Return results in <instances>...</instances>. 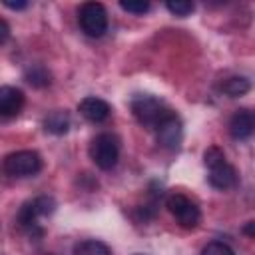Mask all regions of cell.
<instances>
[{"label": "cell", "mask_w": 255, "mask_h": 255, "mask_svg": "<svg viewBox=\"0 0 255 255\" xmlns=\"http://www.w3.org/2000/svg\"><path fill=\"white\" fill-rule=\"evenodd\" d=\"M90 157L104 171L116 167V163L120 159V141H118V137L114 133L96 135L90 143Z\"/></svg>", "instance_id": "cell-1"}, {"label": "cell", "mask_w": 255, "mask_h": 255, "mask_svg": "<svg viewBox=\"0 0 255 255\" xmlns=\"http://www.w3.org/2000/svg\"><path fill=\"white\" fill-rule=\"evenodd\" d=\"M131 114L135 116V120L141 124V126H147V128H153L171 114V110H167L157 98L153 96H135L131 100Z\"/></svg>", "instance_id": "cell-2"}, {"label": "cell", "mask_w": 255, "mask_h": 255, "mask_svg": "<svg viewBox=\"0 0 255 255\" xmlns=\"http://www.w3.org/2000/svg\"><path fill=\"white\" fill-rule=\"evenodd\" d=\"M2 167L12 177H28V175H34L42 169V157L38 151L20 149V151L6 155Z\"/></svg>", "instance_id": "cell-3"}, {"label": "cell", "mask_w": 255, "mask_h": 255, "mask_svg": "<svg viewBox=\"0 0 255 255\" xmlns=\"http://www.w3.org/2000/svg\"><path fill=\"white\" fill-rule=\"evenodd\" d=\"M167 209L169 213L175 217V221L185 227V229H195L201 221V213H199V207L185 195L181 193H171L167 197Z\"/></svg>", "instance_id": "cell-4"}, {"label": "cell", "mask_w": 255, "mask_h": 255, "mask_svg": "<svg viewBox=\"0 0 255 255\" xmlns=\"http://www.w3.org/2000/svg\"><path fill=\"white\" fill-rule=\"evenodd\" d=\"M78 20H80L82 30L92 38H100L108 30V12L100 2L82 4L78 12Z\"/></svg>", "instance_id": "cell-5"}, {"label": "cell", "mask_w": 255, "mask_h": 255, "mask_svg": "<svg viewBox=\"0 0 255 255\" xmlns=\"http://www.w3.org/2000/svg\"><path fill=\"white\" fill-rule=\"evenodd\" d=\"M54 209H56L54 197H50V195H40V197H36V199H32V201H26V203L20 207V211H18V223H20L22 227H26V229H36L38 219H40V217H46V215H50V213H54Z\"/></svg>", "instance_id": "cell-6"}, {"label": "cell", "mask_w": 255, "mask_h": 255, "mask_svg": "<svg viewBox=\"0 0 255 255\" xmlns=\"http://www.w3.org/2000/svg\"><path fill=\"white\" fill-rule=\"evenodd\" d=\"M155 133H157V141L167 147V149H175L181 143L183 137V126L179 122V118L171 112L167 118H163L157 126H155Z\"/></svg>", "instance_id": "cell-7"}, {"label": "cell", "mask_w": 255, "mask_h": 255, "mask_svg": "<svg viewBox=\"0 0 255 255\" xmlns=\"http://www.w3.org/2000/svg\"><path fill=\"white\" fill-rule=\"evenodd\" d=\"M24 106V92L14 86H0V118H14Z\"/></svg>", "instance_id": "cell-8"}, {"label": "cell", "mask_w": 255, "mask_h": 255, "mask_svg": "<svg viewBox=\"0 0 255 255\" xmlns=\"http://www.w3.org/2000/svg\"><path fill=\"white\" fill-rule=\"evenodd\" d=\"M78 110H80V114H82L86 120H90V122H94V124H100V122L108 120V118H110V112H112V108H110V104H108L106 100L94 98V96L84 98V100L80 102Z\"/></svg>", "instance_id": "cell-9"}, {"label": "cell", "mask_w": 255, "mask_h": 255, "mask_svg": "<svg viewBox=\"0 0 255 255\" xmlns=\"http://www.w3.org/2000/svg\"><path fill=\"white\" fill-rule=\"evenodd\" d=\"M253 128H255V120H253V114L249 110L241 108L231 116L229 133L233 135V139H247L253 133Z\"/></svg>", "instance_id": "cell-10"}, {"label": "cell", "mask_w": 255, "mask_h": 255, "mask_svg": "<svg viewBox=\"0 0 255 255\" xmlns=\"http://www.w3.org/2000/svg\"><path fill=\"white\" fill-rule=\"evenodd\" d=\"M209 183L215 189H221V191L235 187V183H237V171H235V167L231 163H227V161L211 167L209 169Z\"/></svg>", "instance_id": "cell-11"}, {"label": "cell", "mask_w": 255, "mask_h": 255, "mask_svg": "<svg viewBox=\"0 0 255 255\" xmlns=\"http://www.w3.org/2000/svg\"><path fill=\"white\" fill-rule=\"evenodd\" d=\"M44 129L54 135H64L70 129V116L64 110H54L44 118Z\"/></svg>", "instance_id": "cell-12"}, {"label": "cell", "mask_w": 255, "mask_h": 255, "mask_svg": "<svg viewBox=\"0 0 255 255\" xmlns=\"http://www.w3.org/2000/svg\"><path fill=\"white\" fill-rule=\"evenodd\" d=\"M24 78H26V82L30 84V86H34V88H46V86H50V72L42 66V64H32L30 68H26V74H24Z\"/></svg>", "instance_id": "cell-13"}, {"label": "cell", "mask_w": 255, "mask_h": 255, "mask_svg": "<svg viewBox=\"0 0 255 255\" xmlns=\"http://www.w3.org/2000/svg\"><path fill=\"white\" fill-rule=\"evenodd\" d=\"M251 88L249 80L247 78H241V76H233V78H227L223 84H221V92L227 94L229 98H239L243 94H247Z\"/></svg>", "instance_id": "cell-14"}, {"label": "cell", "mask_w": 255, "mask_h": 255, "mask_svg": "<svg viewBox=\"0 0 255 255\" xmlns=\"http://www.w3.org/2000/svg\"><path fill=\"white\" fill-rule=\"evenodd\" d=\"M72 255H112V251L106 243H102L98 239H86L74 247Z\"/></svg>", "instance_id": "cell-15"}, {"label": "cell", "mask_w": 255, "mask_h": 255, "mask_svg": "<svg viewBox=\"0 0 255 255\" xmlns=\"http://www.w3.org/2000/svg\"><path fill=\"white\" fill-rule=\"evenodd\" d=\"M165 8H167L171 14L183 18V16H189V14L193 12L195 4L189 2V0H169V2H165Z\"/></svg>", "instance_id": "cell-16"}, {"label": "cell", "mask_w": 255, "mask_h": 255, "mask_svg": "<svg viewBox=\"0 0 255 255\" xmlns=\"http://www.w3.org/2000/svg\"><path fill=\"white\" fill-rule=\"evenodd\" d=\"M203 161H205L207 169H211V167H215V165H219V163L225 161V153H223L217 145H211V147L205 149V153H203Z\"/></svg>", "instance_id": "cell-17"}, {"label": "cell", "mask_w": 255, "mask_h": 255, "mask_svg": "<svg viewBox=\"0 0 255 255\" xmlns=\"http://www.w3.org/2000/svg\"><path fill=\"white\" fill-rule=\"evenodd\" d=\"M120 8L126 10V12H131V14H145L149 10V2L145 0H122L120 2Z\"/></svg>", "instance_id": "cell-18"}, {"label": "cell", "mask_w": 255, "mask_h": 255, "mask_svg": "<svg viewBox=\"0 0 255 255\" xmlns=\"http://www.w3.org/2000/svg\"><path fill=\"white\" fill-rule=\"evenodd\" d=\"M201 255H235V253H233V249L227 243H223V241H211V243H207L203 247Z\"/></svg>", "instance_id": "cell-19"}, {"label": "cell", "mask_w": 255, "mask_h": 255, "mask_svg": "<svg viewBox=\"0 0 255 255\" xmlns=\"http://www.w3.org/2000/svg\"><path fill=\"white\" fill-rule=\"evenodd\" d=\"M6 8H10V10H24V8H28V2L26 0H4L2 2Z\"/></svg>", "instance_id": "cell-20"}, {"label": "cell", "mask_w": 255, "mask_h": 255, "mask_svg": "<svg viewBox=\"0 0 255 255\" xmlns=\"http://www.w3.org/2000/svg\"><path fill=\"white\" fill-rule=\"evenodd\" d=\"M10 38V26L0 18V44H4Z\"/></svg>", "instance_id": "cell-21"}, {"label": "cell", "mask_w": 255, "mask_h": 255, "mask_svg": "<svg viewBox=\"0 0 255 255\" xmlns=\"http://www.w3.org/2000/svg\"><path fill=\"white\" fill-rule=\"evenodd\" d=\"M245 233H247L249 237H253V235H255V221H249V223L245 225Z\"/></svg>", "instance_id": "cell-22"}, {"label": "cell", "mask_w": 255, "mask_h": 255, "mask_svg": "<svg viewBox=\"0 0 255 255\" xmlns=\"http://www.w3.org/2000/svg\"><path fill=\"white\" fill-rule=\"evenodd\" d=\"M46 255H50V253H46Z\"/></svg>", "instance_id": "cell-23"}]
</instances>
